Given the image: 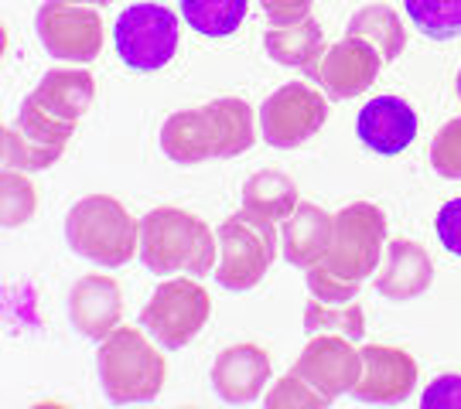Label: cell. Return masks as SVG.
I'll list each match as a JSON object with an SVG mask.
<instances>
[{
    "mask_svg": "<svg viewBox=\"0 0 461 409\" xmlns=\"http://www.w3.org/2000/svg\"><path fill=\"white\" fill-rule=\"evenodd\" d=\"M257 116L247 99H212L195 110L171 113L161 127V150L175 164L230 161L257 140Z\"/></svg>",
    "mask_w": 461,
    "mask_h": 409,
    "instance_id": "obj_1",
    "label": "cell"
},
{
    "mask_svg": "<svg viewBox=\"0 0 461 409\" xmlns=\"http://www.w3.org/2000/svg\"><path fill=\"white\" fill-rule=\"evenodd\" d=\"M219 236L198 215L182 209H150L140 218V262L158 277H205L219 262Z\"/></svg>",
    "mask_w": 461,
    "mask_h": 409,
    "instance_id": "obj_2",
    "label": "cell"
},
{
    "mask_svg": "<svg viewBox=\"0 0 461 409\" xmlns=\"http://www.w3.org/2000/svg\"><path fill=\"white\" fill-rule=\"evenodd\" d=\"M99 386L113 406L150 403L161 396L167 378V365L161 348L140 327H116L110 331L96 351Z\"/></svg>",
    "mask_w": 461,
    "mask_h": 409,
    "instance_id": "obj_3",
    "label": "cell"
},
{
    "mask_svg": "<svg viewBox=\"0 0 461 409\" xmlns=\"http://www.w3.org/2000/svg\"><path fill=\"white\" fill-rule=\"evenodd\" d=\"M66 243L76 256L120 270L140 253V218L113 195H86L66 215Z\"/></svg>",
    "mask_w": 461,
    "mask_h": 409,
    "instance_id": "obj_4",
    "label": "cell"
},
{
    "mask_svg": "<svg viewBox=\"0 0 461 409\" xmlns=\"http://www.w3.org/2000/svg\"><path fill=\"white\" fill-rule=\"evenodd\" d=\"M215 236H219L215 280L226 290H236V294L253 290L267 277L270 262L277 260L280 232L274 229V222H264V218L243 212V209L230 215Z\"/></svg>",
    "mask_w": 461,
    "mask_h": 409,
    "instance_id": "obj_5",
    "label": "cell"
},
{
    "mask_svg": "<svg viewBox=\"0 0 461 409\" xmlns=\"http://www.w3.org/2000/svg\"><path fill=\"white\" fill-rule=\"evenodd\" d=\"M383 245H386V215L369 201H352L331 215V243L318 266L329 270L331 277L366 283L376 273Z\"/></svg>",
    "mask_w": 461,
    "mask_h": 409,
    "instance_id": "obj_6",
    "label": "cell"
},
{
    "mask_svg": "<svg viewBox=\"0 0 461 409\" xmlns=\"http://www.w3.org/2000/svg\"><path fill=\"white\" fill-rule=\"evenodd\" d=\"M209 314H212V300L198 280H167L144 304L140 327L161 348L175 351V348H185L192 338H198V331L209 325Z\"/></svg>",
    "mask_w": 461,
    "mask_h": 409,
    "instance_id": "obj_7",
    "label": "cell"
},
{
    "mask_svg": "<svg viewBox=\"0 0 461 409\" xmlns=\"http://www.w3.org/2000/svg\"><path fill=\"white\" fill-rule=\"evenodd\" d=\"M113 45L127 68L158 72L178 51V14H171L161 4H133L116 17Z\"/></svg>",
    "mask_w": 461,
    "mask_h": 409,
    "instance_id": "obj_8",
    "label": "cell"
},
{
    "mask_svg": "<svg viewBox=\"0 0 461 409\" xmlns=\"http://www.w3.org/2000/svg\"><path fill=\"white\" fill-rule=\"evenodd\" d=\"M41 49L59 62L89 66L103 51V17L83 0H45L34 17Z\"/></svg>",
    "mask_w": 461,
    "mask_h": 409,
    "instance_id": "obj_9",
    "label": "cell"
},
{
    "mask_svg": "<svg viewBox=\"0 0 461 409\" xmlns=\"http://www.w3.org/2000/svg\"><path fill=\"white\" fill-rule=\"evenodd\" d=\"M260 133L270 147L291 150L329 123V96L308 82H287L260 106Z\"/></svg>",
    "mask_w": 461,
    "mask_h": 409,
    "instance_id": "obj_10",
    "label": "cell"
},
{
    "mask_svg": "<svg viewBox=\"0 0 461 409\" xmlns=\"http://www.w3.org/2000/svg\"><path fill=\"white\" fill-rule=\"evenodd\" d=\"M386 66L379 58L376 49H369L359 38H342L331 49H325L312 66L304 68V76L325 93L329 99H352L373 89L379 79V68Z\"/></svg>",
    "mask_w": 461,
    "mask_h": 409,
    "instance_id": "obj_11",
    "label": "cell"
},
{
    "mask_svg": "<svg viewBox=\"0 0 461 409\" xmlns=\"http://www.w3.org/2000/svg\"><path fill=\"white\" fill-rule=\"evenodd\" d=\"M291 372H297L329 403H335L339 396L352 393V386L359 382L363 355H359L356 342H348L342 334H312V342L304 344Z\"/></svg>",
    "mask_w": 461,
    "mask_h": 409,
    "instance_id": "obj_12",
    "label": "cell"
},
{
    "mask_svg": "<svg viewBox=\"0 0 461 409\" xmlns=\"http://www.w3.org/2000/svg\"><path fill=\"white\" fill-rule=\"evenodd\" d=\"M359 355H363V372H359V382L352 386V396L359 403L393 406V403H403L417 389L420 369H417V359L407 355L403 348L359 344Z\"/></svg>",
    "mask_w": 461,
    "mask_h": 409,
    "instance_id": "obj_13",
    "label": "cell"
},
{
    "mask_svg": "<svg viewBox=\"0 0 461 409\" xmlns=\"http://www.w3.org/2000/svg\"><path fill=\"white\" fill-rule=\"evenodd\" d=\"M270 355L260 344H232L212 361V389L230 406H247L264 399L270 386Z\"/></svg>",
    "mask_w": 461,
    "mask_h": 409,
    "instance_id": "obj_14",
    "label": "cell"
},
{
    "mask_svg": "<svg viewBox=\"0 0 461 409\" xmlns=\"http://www.w3.org/2000/svg\"><path fill=\"white\" fill-rule=\"evenodd\" d=\"M120 317H123V294L116 280L99 273L76 280V287L68 290V321L83 338L103 342L110 331L120 327Z\"/></svg>",
    "mask_w": 461,
    "mask_h": 409,
    "instance_id": "obj_15",
    "label": "cell"
},
{
    "mask_svg": "<svg viewBox=\"0 0 461 409\" xmlns=\"http://www.w3.org/2000/svg\"><path fill=\"white\" fill-rule=\"evenodd\" d=\"M356 133L373 154L393 157L417 140V113L407 99L376 96L363 106V113L356 120Z\"/></svg>",
    "mask_w": 461,
    "mask_h": 409,
    "instance_id": "obj_16",
    "label": "cell"
},
{
    "mask_svg": "<svg viewBox=\"0 0 461 409\" xmlns=\"http://www.w3.org/2000/svg\"><path fill=\"white\" fill-rule=\"evenodd\" d=\"M430 283H434V260L428 256V249L413 239H390L386 260L373 280L376 294L403 304V300L424 294Z\"/></svg>",
    "mask_w": 461,
    "mask_h": 409,
    "instance_id": "obj_17",
    "label": "cell"
},
{
    "mask_svg": "<svg viewBox=\"0 0 461 409\" xmlns=\"http://www.w3.org/2000/svg\"><path fill=\"white\" fill-rule=\"evenodd\" d=\"M331 243V215L312 201H297L294 212L280 222V253L294 270H312L321 262Z\"/></svg>",
    "mask_w": 461,
    "mask_h": 409,
    "instance_id": "obj_18",
    "label": "cell"
},
{
    "mask_svg": "<svg viewBox=\"0 0 461 409\" xmlns=\"http://www.w3.org/2000/svg\"><path fill=\"white\" fill-rule=\"evenodd\" d=\"M93 96H96V82L86 68H51L32 93L41 110H49L66 123H79L93 106Z\"/></svg>",
    "mask_w": 461,
    "mask_h": 409,
    "instance_id": "obj_19",
    "label": "cell"
},
{
    "mask_svg": "<svg viewBox=\"0 0 461 409\" xmlns=\"http://www.w3.org/2000/svg\"><path fill=\"white\" fill-rule=\"evenodd\" d=\"M346 34L376 49L383 62H393L407 49V28L390 4H366L363 11L352 14Z\"/></svg>",
    "mask_w": 461,
    "mask_h": 409,
    "instance_id": "obj_20",
    "label": "cell"
},
{
    "mask_svg": "<svg viewBox=\"0 0 461 409\" xmlns=\"http://www.w3.org/2000/svg\"><path fill=\"white\" fill-rule=\"evenodd\" d=\"M264 51L277 66L308 68L325 51V38L314 17H304L294 24H277V28L270 24L264 34Z\"/></svg>",
    "mask_w": 461,
    "mask_h": 409,
    "instance_id": "obj_21",
    "label": "cell"
},
{
    "mask_svg": "<svg viewBox=\"0 0 461 409\" xmlns=\"http://www.w3.org/2000/svg\"><path fill=\"white\" fill-rule=\"evenodd\" d=\"M297 201H301L297 184L284 171H257L243 184V212L257 215L264 222H274V226L294 212Z\"/></svg>",
    "mask_w": 461,
    "mask_h": 409,
    "instance_id": "obj_22",
    "label": "cell"
},
{
    "mask_svg": "<svg viewBox=\"0 0 461 409\" xmlns=\"http://www.w3.org/2000/svg\"><path fill=\"white\" fill-rule=\"evenodd\" d=\"M182 21L202 38H230L247 21L249 0H178Z\"/></svg>",
    "mask_w": 461,
    "mask_h": 409,
    "instance_id": "obj_23",
    "label": "cell"
},
{
    "mask_svg": "<svg viewBox=\"0 0 461 409\" xmlns=\"http://www.w3.org/2000/svg\"><path fill=\"white\" fill-rule=\"evenodd\" d=\"M304 331L308 334H342L348 342H363L366 338V311L359 300L348 304H325L312 297L304 307Z\"/></svg>",
    "mask_w": 461,
    "mask_h": 409,
    "instance_id": "obj_24",
    "label": "cell"
},
{
    "mask_svg": "<svg viewBox=\"0 0 461 409\" xmlns=\"http://www.w3.org/2000/svg\"><path fill=\"white\" fill-rule=\"evenodd\" d=\"M62 150L66 147H51V144H41V140L28 137L17 123H7V127H4V150H0L4 167L28 171V174H32V171H49L51 164H59Z\"/></svg>",
    "mask_w": 461,
    "mask_h": 409,
    "instance_id": "obj_25",
    "label": "cell"
},
{
    "mask_svg": "<svg viewBox=\"0 0 461 409\" xmlns=\"http://www.w3.org/2000/svg\"><path fill=\"white\" fill-rule=\"evenodd\" d=\"M403 7L413 28L434 41H451L461 34V0H403Z\"/></svg>",
    "mask_w": 461,
    "mask_h": 409,
    "instance_id": "obj_26",
    "label": "cell"
},
{
    "mask_svg": "<svg viewBox=\"0 0 461 409\" xmlns=\"http://www.w3.org/2000/svg\"><path fill=\"white\" fill-rule=\"evenodd\" d=\"M0 212H4V229H17L32 222L38 212V191H34L28 171L7 167L0 178Z\"/></svg>",
    "mask_w": 461,
    "mask_h": 409,
    "instance_id": "obj_27",
    "label": "cell"
},
{
    "mask_svg": "<svg viewBox=\"0 0 461 409\" xmlns=\"http://www.w3.org/2000/svg\"><path fill=\"white\" fill-rule=\"evenodd\" d=\"M14 123L28 133V137L41 140V144H51V147H66L68 140H72V133H76V123H66V120H59V116H51L49 110H41L32 96L21 102V113H17Z\"/></svg>",
    "mask_w": 461,
    "mask_h": 409,
    "instance_id": "obj_28",
    "label": "cell"
},
{
    "mask_svg": "<svg viewBox=\"0 0 461 409\" xmlns=\"http://www.w3.org/2000/svg\"><path fill=\"white\" fill-rule=\"evenodd\" d=\"M264 406L267 409H321V406H331V403L318 393L314 386H308L297 372H291V376L277 378V382L270 386V393H264Z\"/></svg>",
    "mask_w": 461,
    "mask_h": 409,
    "instance_id": "obj_29",
    "label": "cell"
},
{
    "mask_svg": "<svg viewBox=\"0 0 461 409\" xmlns=\"http://www.w3.org/2000/svg\"><path fill=\"white\" fill-rule=\"evenodd\" d=\"M430 167L447 181H461V116L447 120L441 130L434 133L430 144Z\"/></svg>",
    "mask_w": 461,
    "mask_h": 409,
    "instance_id": "obj_30",
    "label": "cell"
},
{
    "mask_svg": "<svg viewBox=\"0 0 461 409\" xmlns=\"http://www.w3.org/2000/svg\"><path fill=\"white\" fill-rule=\"evenodd\" d=\"M359 290H363V283L331 277L329 270H321V266H312V270H308V294L318 297V300H325V304H348V300L359 297Z\"/></svg>",
    "mask_w": 461,
    "mask_h": 409,
    "instance_id": "obj_31",
    "label": "cell"
},
{
    "mask_svg": "<svg viewBox=\"0 0 461 409\" xmlns=\"http://www.w3.org/2000/svg\"><path fill=\"white\" fill-rule=\"evenodd\" d=\"M434 229H438V239L447 253L461 256V198H451L447 205H441V212L434 218Z\"/></svg>",
    "mask_w": 461,
    "mask_h": 409,
    "instance_id": "obj_32",
    "label": "cell"
},
{
    "mask_svg": "<svg viewBox=\"0 0 461 409\" xmlns=\"http://www.w3.org/2000/svg\"><path fill=\"white\" fill-rule=\"evenodd\" d=\"M424 409H461V376H441L434 378L424 396H420Z\"/></svg>",
    "mask_w": 461,
    "mask_h": 409,
    "instance_id": "obj_33",
    "label": "cell"
},
{
    "mask_svg": "<svg viewBox=\"0 0 461 409\" xmlns=\"http://www.w3.org/2000/svg\"><path fill=\"white\" fill-rule=\"evenodd\" d=\"M312 4L314 0H260L267 21L277 28V24H294V21H304L312 17Z\"/></svg>",
    "mask_w": 461,
    "mask_h": 409,
    "instance_id": "obj_34",
    "label": "cell"
},
{
    "mask_svg": "<svg viewBox=\"0 0 461 409\" xmlns=\"http://www.w3.org/2000/svg\"><path fill=\"white\" fill-rule=\"evenodd\" d=\"M83 4H93V7H106V4H113V0H83Z\"/></svg>",
    "mask_w": 461,
    "mask_h": 409,
    "instance_id": "obj_35",
    "label": "cell"
},
{
    "mask_svg": "<svg viewBox=\"0 0 461 409\" xmlns=\"http://www.w3.org/2000/svg\"><path fill=\"white\" fill-rule=\"evenodd\" d=\"M455 85H458V96H461V72H458V79H455Z\"/></svg>",
    "mask_w": 461,
    "mask_h": 409,
    "instance_id": "obj_36",
    "label": "cell"
}]
</instances>
